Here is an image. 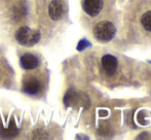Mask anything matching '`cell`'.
I'll return each mask as SVG.
<instances>
[{
	"label": "cell",
	"mask_w": 151,
	"mask_h": 140,
	"mask_svg": "<svg viewBox=\"0 0 151 140\" xmlns=\"http://www.w3.org/2000/svg\"><path fill=\"white\" fill-rule=\"evenodd\" d=\"M16 39L23 46H33L40 39V32L29 27H21L16 32Z\"/></svg>",
	"instance_id": "obj_1"
},
{
	"label": "cell",
	"mask_w": 151,
	"mask_h": 140,
	"mask_svg": "<svg viewBox=\"0 0 151 140\" xmlns=\"http://www.w3.org/2000/svg\"><path fill=\"white\" fill-rule=\"evenodd\" d=\"M93 32L98 40L102 42H107L114 37L116 33V29L111 22L102 21L93 27Z\"/></svg>",
	"instance_id": "obj_2"
},
{
	"label": "cell",
	"mask_w": 151,
	"mask_h": 140,
	"mask_svg": "<svg viewBox=\"0 0 151 140\" xmlns=\"http://www.w3.org/2000/svg\"><path fill=\"white\" fill-rule=\"evenodd\" d=\"M67 12V5L64 0H52L48 5V14L54 21H59Z\"/></svg>",
	"instance_id": "obj_3"
},
{
	"label": "cell",
	"mask_w": 151,
	"mask_h": 140,
	"mask_svg": "<svg viewBox=\"0 0 151 140\" xmlns=\"http://www.w3.org/2000/svg\"><path fill=\"white\" fill-rule=\"evenodd\" d=\"M22 90L28 95H36L41 90V84L37 78L33 76H28L27 78H25Z\"/></svg>",
	"instance_id": "obj_4"
},
{
	"label": "cell",
	"mask_w": 151,
	"mask_h": 140,
	"mask_svg": "<svg viewBox=\"0 0 151 140\" xmlns=\"http://www.w3.org/2000/svg\"><path fill=\"white\" fill-rule=\"evenodd\" d=\"M82 7L88 16L96 17L103 8V0H83Z\"/></svg>",
	"instance_id": "obj_5"
},
{
	"label": "cell",
	"mask_w": 151,
	"mask_h": 140,
	"mask_svg": "<svg viewBox=\"0 0 151 140\" xmlns=\"http://www.w3.org/2000/svg\"><path fill=\"white\" fill-rule=\"evenodd\" d=\"M102 67L108 75H112L117 69V59L111 55H105L102 58Z\"/></svg>",
	"instance_id": "obj_6"
},
{
	"label": "cell",
	"mask_w": 151,
	"mask_h": 140,
	"mask_svg": "<svg viewBox=\"0 0 151 140\" xmlns=\"http://www.w3.org/2000/svg\"><path fill=\"white\" fill-rule=\"evenodd\" d=\"M20 63L21 66H22L23 69L26 70H32L35 69L36 67L39 64V61H38V58L36 56L32 54H25L21 57L20 59Z\"/></svg>",
	"instance_id": "obj_7"
},
{
	"label": "cell",
	"mask_w": 151,
	"mask_h": 140,
	"mask_svg": "<svg viewBox=\"0 0 151 140\" xmlns=\"http://www.w3.org/2000/svg\"><path fill=\"white\" fill-rule=\"evenodd\" d=\"M18 133L19 129L14 120L10 121L8 126H0V137H2V138H12V137L17 136Z\"/></svg>",
	"instance_id": "obj_8"
},
{
	"label": "cell",
	"mask_w": 151,
	"mask_h": 140,
	"mask_svg": "<svg viewBox=\"0 0 151 140\" xmlns=\"http://www.w3.org/2000/svg\"><path fill=\"white\" fill-rule=\"evenodd\" d=\"M141 23L143 25V27L145 28V30L151 32V10H148L145 14L142 16Z\"/></svg>",
	"instance_id": "obj_9"
},
{
	"label": "cell",
	"mask_w": 151,
	"mask_h": 140,
	"mask_svg": "<svg viewBox=\"0 0 151 140\" xmlns=\"http://www.w3.org/2000/svg\"><path fill=\"white\" fill-rule=\"evenodd\" d=\"M90 45V43H88L86 40H81V41L78 43V46H77V50L78 51H82V50H84V48H86V46H88Z\"/></svg>",
	"instance_id": "obj_10"
}]
</instances>
